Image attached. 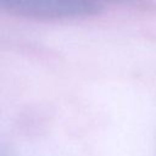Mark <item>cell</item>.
I'll use <instances>...</instances> for the list:
<instances>
[{"instance_id": "cell-1", "label": "cell", "mask_w": 156, "mask_h": 156, "mask_svg": "<svg viewBox=\"0 0 156 156\" xmlns=\"http://www.w3.org/2000/svg\"><path fill=\"white\" fill-rule=\"evenodd\" d=\"M0 9L10 15L34 20H72L102 10L89 0H0Z\"/></svg>"}, {"instance_id": "cell-2", "label": "cell", "mask_w": 156, "mask_h": 156, "mask_svg": "<svg viewBox=\"0 0 156 156\" xmlns=\"http://www.w3.org/2000/svg\"><path fill=\"white\" fill-rule=\"evenodd\" d=\"M93 1L98 5H104L106 2H113V4H126V2H135V1H141V0H89Z\"/></svg>"}, {"instance_id": "cell-3", "label": "cell", "mask_w": 156, "mask_h": 156, "mask_svg": "<svg viewBox=\"0 0 156 156\" xmlns=\"http://www.w3.org/2000/svg\"><path fill=\"white\" fill-rule=\"evenodd\" d=\"M1 156H4V155H1Z\"/></svg>"}]
</instances>
